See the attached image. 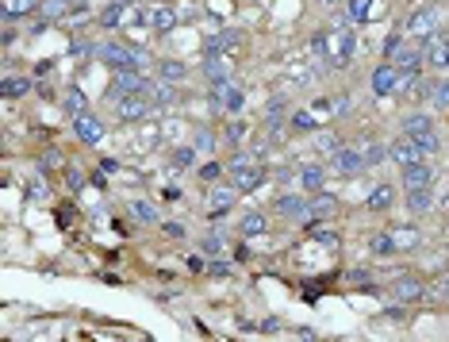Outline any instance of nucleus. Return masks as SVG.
<instances>
[{"mask_svg":"<svg viewBox=\"0 0 449 342\" xmlns=\"http://www.w3.org/2000/svg\"><path fill=\"white\" fill-rule=\"evenodd\" d=\"M223 142H227V146H234V151L246 142V123H242L238 116H231V123L223 127Z\"/></svg>","mask_w":449,"mask_h":342,"instance_id":"nucleus-35","label":"nucleus"},{"mask_svg":"<svg viewBox=\"0 0 449 342\" xmlns=\"http://www.w3.org/2000/svg\"><path fill=\"white\" fill-rule=\"evenodd\" d=\"M208 92H211V104H219V108H223L227 116H242V108H246V89H242V85L234 81V77L208 85Z\"/></svg>","mask_w":449,"mask_h":342,"instance_id":"nucleus-2","label":"nucleus"},{"mask_svg":"<svg viewBox=\"0 0 449 342\" xmlns=\"http://www.w3.org/2000/svg\"><path fill=\"white\" fill-rule=\"evenodd\" d=\"M204 77H208V85L227 81V77H231V62H227L223 54H204Z\"/></svg>","mask_w":449,"mask_h":342,"instance_id":"nucleus-23","label":"nucleus"},{"mask_svg":"<svg viewBox=\"0 0 449 342\" xmlns=\"http://www.w3.org/2000/svg\"><path fill=\"white\" fill-rule=\"evenodd\" d=\"M434 173H438V169H434L426 158L415 162V166H407L403 173H399V181H403V192H407V189H426V185H434Z\"/></svg>","mask_w":449,"mask_h":342,"instance_id":"nucleus-14","label":"nucleus"},{"mask_svg":"<svg viewBox=\"0 0 449 342\" xmlns=\"http://www.w3.org/2000/svg\"><path fill=\"white\" fill-rule=\"evenodd\" d=\"M396 204V185H376L365 196V212H388Z\"/></svg>","mask_w":449,"mask_h":342,"instance_id":"nucleus-22","label":"nucleus"},{"mask_svg":"<svg viewBox=\"0 0 449 342\" xmlns=\"http://www.w3.org/2000/svg\"><path fill=\"white\" fill-rule=\"evenodd\" d=\"M234 39H238V31H219V35H208V42H204V54H223L227 46H234Z\"/></svg>","mask_w":449,"mask_h":342,"instance_id":"nucleus-33","label":"nucleus"},{"mask_svg":"<svg viewBox=\"0 0 449 342\" xmlns=\"http://www.w3.org/2000/svg\"><path fill=\"white\" fill-rule=\"evenodd\" d=\"M403 42H407V39H403V31H391L388 35V39H384V62H391V58H396V51H399V46H403Z\"/></svg>","mask_w":449,"mask_h":342,"instance_id":"nucleus-45","label":"nucleus"},{"mask_svg":"<svg viewBox=\"0 0 449 342\" xmlns=\"http://www.w3.org/2000/svg\"><path fill=\"white\" fill-rule=\"evenodd\" d=\"M50 169H62V154H58V151H46V154H42V173H50Z\"/></svg>","mask_w":449,"mask_h":342,"instance_id":"nucleus-51","label":"nucleus"},{"mask_svg":"<svg viewBox=\"0 0 449 342\" xmlns=\"http://www.w3.org/2000/svg\"><path fill=\"white\" fill-rule=\"evenodd\" d=\"M24 196H27V200H50V185H46V177H42V173H27L24 177Z\"/></svg>","mask_w":449,"mask_h":342,"instance_id":"nucleus-27","label":"nucleus"},{"mask_svg":"<svg viewBox=\"0 0 449 342\" xmlns=\"http://www.w3.org/2000/svg\"><path fill=\"white\" fill-rule=\"evenodd\" d=\"M403 135H411V139H423V135H430V131H438V127H434V116L426 108H419V112H407V116H403Z\"/></svg>","mask_w":449,"mask_h":342,"instance_id":"nucleus-18","label":"nucleus"},{"mask_svg":"<svg viewBox=\"0 0 449 342\" xmlns=\"http://www.w3.org/2000/svg\"><path fill=\"white\" fill-rule=\"evenodd\" d=\"M154 69H158L161 81H173V85H181L184 77H188V66H184V62H177V58H161Z\"/></svg>","mask_w":449,"mask_h":342,"instance_id":"nucleus-30","label":"nucleus"},{"mask_svg":"<svg viewBox=\"0 0 449 342\" xmlns=\"http://www.w3.org/2000/svg\"><path fill=\"white\" fill-rule=\"evenodd\" d=\"M399 85H403V69L396 62H380L373 69V92L376 96H399Z\"/></svg>","mask_w":449,"mask_h":342,"instance_id":"nucleus-9","label":"nucleus"},{"mask_svg":"<svg viewBox=\"0 0 449 342\" xmlns=\"http://www.w3.org/2000/svg\"><path fill=\"white\" fill-rule=\"evenodd\" d=\"M123 12H127V4H108V8H104V16H100V27H108V31H116L119 24H123Z\"/></svg>","mask_w":449,"mask_h":342,"instance_id":"nucleus-37","label":"nucleus"},{"mask_svg":"<svg viewBox=\"0 0 449 342\" xmlns=\"http://www.w3.org/2000/svg\"><path fill=\"white\" fill-rule=\"evenodd\" d=\"M234 196H242L234 185H215V189H211V204H208V219L227 216V212H231V204H234Z\"/></svg>","mask_w":449,"mask_h":342,"instance_id":"nucleus-17","label":"nucleus"},{"mask_svg":"<svg viewBox=\"0 0 449 342\" xmlns=\"http://www.w3.org/2000/svg\"><path fill=\"white\" fill-rule=\"evenodd\" d=\"M150 96L146 92H127V96H116V116H119V123H139V119H146L150 116Z\"/></svg>","mask_w":449,"mask_h":342,"instance_id":"nucleus-4","label":"nucleus"},{"mask_svg":"<svg viewBox=\"0 0 449 342\" xmlns=\"http://www.w3.org/2000/svg\"><path fill=\"white\" fill-rule=\"evenodd\" d=\"M296 181L303 192H319L326 189V166H319V162H303V166L296 169Z\"/></svg>","mask_w":449,"mask_h":342,"instance_id":"nucleus-16","label":"nucleus"},{"mask_svg":"<svg viewBox=\"0 0 449 342\" xmlns=\"http://www.w3.org/2000/svg\"><path fill=\"white\" fill-rule=\"evenodd\" d=\"M346 281H349V284H365L369 292H376V289H373V277H369V269H349Z\"/></svg>","mask_w":449,"mask_h":342,"instance_id":"nucleus-47","label":"nucleus"},{"mask_svg":"<svg viewBox=\"0 0 449 342\" xmlns=\"http://www.w3.org/2000/svg\"><path fill=\"white\" fill-rule=\"evenodd\" d=\"M349 108H353V104H349V96H346V92H342V96H334V101H331V116H346Z\"/></svg>","mask_w":449,"mask_h":342,"instance_id":"nucleus-49","label":"nucleus"},{"mask_svg":"<svg viewBox=\"0 0 449 342\" xmlns=\"http://www.w3.org/2000/svg\"><path fill=\"white\" fill-rule=\"evenodd\" d=\"M308 234H311L315 242H323V246H338V231H326L323 223H311V227H308Z\"/></svg>","mask_w":449,"mask_h":342,"instance_id":"nucleus-41","label":"nucleus"},{"mask_svg":"<svg viewBox=\"0 0 449 342\" xmlns=\"http://www.w3.org/2000/svg\"><path fill=\"white\" fill-rule=\"evenodd\" d=\"M388 158L396 162L399 169H407V166H415V162H423V158H426V151L419 146L415 139H411V135H399V139L388 146Z\"/></svg>","mask_w":449,"mask_h":342,"instance_id":"nucleus-10","label":"nucleus"},{"mask_svg":"<svg viewBox=\"0 0 449 342\" xmlns=\"http://www.w3.org/2000/svg\"><path fill=\"white\" fill-rule=\"evenodd\" d=\"M12 42H16V27L4 24V46H12Z\"/></svg>","mask_w":449,"mask_h":342,"instance_id":"nucleus-56","label":"nucleus"},{"mask_svg":"<svg viewBox=\"0 0 449 342\" xmlns=\"http://www.w3.org/2000/svg\"><path fill=\"white\" fill-rule=\"evenodd\" d=\"M161 200H169V204H173V200H181V189H177V185H169V189H166V196H161Z\"/></svg>","mask_w":449,"mask_h":342,"instance_id":"nucleus-55","label":"nucleus"},{"mask_svg":"<svg viewBox=\"0 0 449 342\" xmlns=\"http://www.w3.org/2000/svg\"><path fill=\"white\" fill-rule=\"evenodd\" d=\"M369 8H373V0H346V12H342V16H346V24L361 27L369 16H373Z\"/></svg>","mask_w":449,"mask_h":342,"instance_id":"nucleus-32","label":"nucleus"},{"mask_svg":"<svg viewBox=\"0 0 449 342\" xmlns=\"http://www.w3.org/2000/svg\"><path fill=\"white\" fill-rule=\"evenodd\" d=\"M208 273L211 277H227V273H231V266H227V262H208Z\"/></svg>","mask_w":449,"mask_h":342,"instance_id":"nucleus-53","label":"nucleus"},{"mask_svg":"<svg viewBox=\"0 0 449 342\" xmlns=\"http://www.w3.org/2000/svg\"><path fill=\"white\" fill-rule=\"evenodd\" d=\"M112 96H127V92H150V74H142V69H131V66H123V69H112Z\"/></svg>","mask_w":449,"mask_h":342,"instance_id":"nucleus-5","label":"nucleus"},{"mask_svg":"<svg viewBox=\"0 0 449 342\" xmlns=\"http://www.w3.org/2000/svg\"><path fill=\"white\" fill-rule=\"evenodd\" d=\"M188 269H192V273H204V269H208V262H204V254H192V258H188Z\"/></svg>","mask_w":449,"mask_h":342,"instance_id":"nucleus-54","label":"nucleus"},{"mask_svg":"<svg viewBox=\"0 0 449 342\" xmlns=\"http://www.w3.org/2000/svg\"><path fill=\"white\" fill-rule=\"evenodd\" d=\"M131 216L139 219L142 227H150V223H161V212H158V204H154V200H139V196H134V200H131Z\"/></svg>","mask_w":449,"mask_h":342,"instance_id":"nucleus-28","label":"nucleus"},{"mask_svg":"<svg viewBox=\"0 0 449 342\" xmlns=\"http://www.w3.org/2000/svg\"><path fill=\"white\" fill-rule=\"evenodd\" d=\"M331 169H334V173H342V177L361 173V169H369L365 166V151H361V146H349V142H342L338 151L331 154Z\"/></svg>","mask_w":449,"mask_h":342,"instance_id":"nucleus-6","label":"nucleus"},{"mask_svg":"<svg viewBox=\"0 0 449 342\" xmlns=\"http://www.w3.org/2000/svg\"><path fill=\"white\" fill-rule=\"evenodd\" d=\"M62 112H66L69 119L81 116V112H89V96H85L77 85H73V89H66V92H62Z\"/></svg>","mask_w":449,"mask_h":342,"instance_id":"nucleus-26","label":"nucleus"},{"mask_svg":"<svg viewBox=\"0 0 449 342\" xmlns=\"http://www.w3.org/2000/svg\"><path fill=\"white\" fill-rule=\"evenodd\" d=\"M150 66H154V58L146 54V46L131 42V69H142V74H150Z\"/></svg>","mask_w":449,"mask_h":342,"instance_id":"nucleus-39","label":"nucleus"},{"mask_svg":"<svg viewBox=\"0 0 449 342\" xmlns=\"http://www.w3.org/2000/svg\"><path fill=\"white\" fill-rule=\"evenodd\" d=\"M173 24H177L173 8H154V27H158V31H173Z\"/></svg>","mask_w":449,"mask_h":342,"instance_id":"nucleus-43","label":"nucleus"},{"mask_svg":"<svg viewBox=\"0 0 449 342\" xmlns=\"http://www.w3.org/2000/svg\"><path fill=\"white\" fill-rule=\"evenodd\" d=\"M192 158H196V146H177V151H173V166L177 169H188Z\"/></svg>","mask_w":449,"mask_h":342,"instance_id":"nucleus-46","label":"nucleus"},{"mask_svg":"<svg viewBox=\"0 0 449 342\" xmlns=\"http://www.w3.org/2000/svg\"><path fill=\"white\" fill-rule=\"evenodd\" d=\"M223 173H227V166H223V162H215V158H208V162H200V166H196V177L204 185H215Z\"/></svg>","mask_w":449,"mask_h":342,"instance_id":"nucleus-34","label":"nucleus"},{"mask_svg":"<svg viewBox=\"0 0 449 342\" xmlns=\"http://www.w3.org/2000/svg\"><path fill=\"white\" fill-rule=\"evenodd\" d=\"M161 231H166L169 239H184V234H188V231H184V223H181V219H166V223H161Z\"/></svg>","mask_w":449,"mask_h":342,"instance_id":"nucleus-48","label":"nucleus"},{"mask_svg":"<svg viewBox=\"0 0 449 342\" xmlns=\"http://www.w3.org/2000/svg\"><path fill=\"white\" fill-rule=\"evenodd\" d=\"M315 135H319V151H326V154H334L342 146V139H331L326 131H315Z\"/></svg>","mask_w":449,"mask_h":342,"instance_id":"nucleus-50","label":"nucleus"},{"mask_svg":"<svg viewBox=\"0 0 449 342\" xmlns=\"http://www.w3.org/2000/svg\"><path fill=\"white\" fill-rule=\"evenodd\" d=\"M426 66H430L434 74H446L449 69V35L446 31L426 39Z\"/></svg>","mask_w":449,"mask_h":342,"instance_id":"nucleus-13","label":"nucleus"},{"mask_svg":"<svg viewBox=\"0 0 449 342\" xmlns=\"http://www.w3.org/2000/svg\"><path fill=\"white\" fill-rule=\"evenodd\" d=\"M426 300H449V273L426 284Z\"/></svg>","mask_w":449,"mask_h":342,"instance_id":"nucleus-40","label":"nucleus"},{"mask_svg":"<svg viewBox=\"0 0 449 342\" xmlns=\"http://www.w3.org/2000/svg\"><path fill=\"white\" fill-rule=\"evenodd\" d=\"M0 92H4V101H24L27 92H31V77H16V74H8L4 81H0Z\"/></svg>","mask_w":449,"mask_h":342,"instance_id":"nucleus-24","label":"nucleus"},{"mask_svg":"<svg viewBox=\"0 0 449 342\" xmlns=\"http://www.w3.org/2000/svg\"><path fill=\"white\" fill-rule=\"evenodd\" d=\"M407 212L411 216H426V212H434V185H426V189H407Z\"/></svg>","mask_w":449,"mask_h":342,"instance_id":"nucleus-20","label":"nucleus"},{"mask_svg":"<svg viewBox=\"0 0 449 342\" xmlns=\"http://www.w3.org/2000/svg\"><path fill=\"white\" fill-rule=\"evenodd\" d=\"M204 254H211V258H223V254H227V242H223V234H219V231H211L208 239H204Z\"/></svg>","mask_w":449,"mask_h":342,"instance_id":"nucleus-42","label":"nucleus"},{"mask_svg":"<svg viewBox=\"0 0 449 342\" xmlns=\"http://www.w3.org/2000/svg\"><path fill=\"white\" fill-rule=\"evenodd\" d=\"M238 231H242V239H261V234L269 231V216L265 212H242Z\"/></svg>","mask_w":449,"mask_h":342,"instance_id":"nucleus-19","label":"nucleus"},{"mask_svg":"<svg viewBox=\"0 0 449 342\" xmlns=\"http://www.w3.org/2000/svg\"><path fill=\"white\" fill-rule=\"evenodd\" d=\"M27 16H39V0H4V24H19Z\"/></svg>","mask_w":449,"mask_h":342,"instance_id":"nucleus-21","label":"nucleus"},{"mask_svg":"<svg viewBox=\"0 0 449 342\" xmlns=\"http://www.w3.org/2000/svg\"><path fill=\"white\" fill-rule=\"evenodd\" d=\"M196 151H204V154H215V146H219V139H215V131H196V142H192Z\"/></svg>","mask_w":449,"mask_h":342,"instance_id":"nucleus-44","label":"nucleus"},{"mask_svg":"<svg viewBox=\"0 0 449 342\" xmlns=\"http://www.w3.org/2000/svg\"><path fill=\"white\" fill-rule=\"evenodd\" d=\"M319 123H323V119H319L315 112H292V127H296V131H319Z\"/></svg>","mask_w":449,"mask_h":342,"instance_id":"nucleus-38","label":"nucleus"},{"mask_svg":"<svg viewBox=\"0 0 449 342\" xmlns=\"http://www.w3.org/2000/svg\"><path fill=\"white\" fill-rule=\"evenodd\" d=\"M361 151H365V166H369V169H373V166H380V162L388 158V146H384V142H373V139H369V142H361Z\"/></svg>","mask_w":449,"mask_h":342,"instance_id":"nucleus-36","label":"nucleus"},{"mask_svg":"<svg viewBox=\"0 0 449 342\" xmlns=\"http://www.w3.org/2000/svg\"><path fill=\"white\" fill-rule=\"evenodd\" d=\"M273 216L292 219V223H303V219H308V192H281L273 200Z\"/></svg>","mask_w":449,"mask_h":342,"instance_id":"nucleus-8","label":"nucleus"},{"mask_svg":"<svg viewBox=\"0 0 449 342\" xmlns=\"http://www.w3.org/2000/svg\"><path fill=\"white\" fill-rule=\"evenodd\" d=\"M388 292H391V300H396V304H407V308H411V304L426 300V281L419 273H399L396 281H391Z\"/></svg>","mask_w":449,"mask_h":342,"instance_id":"nucleus-3","label":"nucleus"},{"mask_svg":"<svg viewBox=\"0 0 449 342\" xmlns=\"http://www.w3.org/2000/svg\"><path fill=\"white\" fill-rule=\"evenodd\" d=\"M334 212H338V196H331L326 189L308 192V219H303V231H308L311 223H326V219H334Z\"/></svg>","mask_w":449,"mask_h":342,"instance_id":"nucleus-7","label":"nucleus"},{"mask_svg":"<svg viewBox=\"0 0 449 342\" xmlns=\"http://www.w3.org/2000/svg\"><path fill=\"white\" fill-rule=\"evenodd\" d=\"M319 4H323V8H334V4H346V0H319Z\"/></svg>","mask_w":449,"mask_h":342,"instance_id":"nucleus-58","label":"nucleus"},{"mask_svg":"<svg viewBox=\"0 0 449 342\" xmlns=\"http://www.w3.org/2000/svg\"><path fill=\"white\" fill-rule=\"evenodd\" d=\"M388 319H391V323H403V319H407V304H396V308H388Z\"/></svg>","mask_w":449,"mask_h":342,"instance_id":"nucleus-52","label":"nucleus"},{"mask_svg":"<svg viewBox=\"0 0 449 342\" xmlns=\"http://www.w3.org/2000/svg\"><path fill=\"white\" fill-rule=\"evenodd\" d=\"M227 177H231V185L242 192V196H249V192H258L261 185H265V166H261L249 151H238L231 162H227Z\"/></svg>","mask_w":449,"mask_h":342,"instance_id":"nucleus-1","label":"nucleus"},{"mask_svg":"<svg viewBox=\"0 0 449 342\" xmlns=\"http://www.w3.org/2000/svg\"><path fill=\"white\" fill-rule=\"evenodd\" d=\"M66 181L73 185V189H81V173H77V169H66Z\"/></svg>","mask_w":449,"mask_h":342,"instance_id":"nucleus-57","label":"nucleus"},{"mask_svg":"<svg viewBox=\"0 0 449 342\" xmlns=\"http://www.w3.org/2000/svg\"><path fill=\"white\" fill-rule=\"evenodd\" d=\"M369 250H373L376 258H391V254L399 250V242H396V234H391V231H380V234L369 239Z\"/></svg>","mask_w":449,"mask_h":342,"instance_id":"nucleus-31","label":"nucleus"},{"mask_svg":"<svg viewBox=\"0 0 449 342\" xmlns=\"http://www.w3.org/2000/svg\"><path fill=\"white\" fill-rule=\"evenodd\" d=\"M96 58L104 62L108 69H123V66H131V42H104V46H96Z\"/></svg>","mask_w":449,"mask_h":342,"instance_id":"nucleus-15","label":"nucleus"},{"mask_svg":"<svg viewBox=\"0 0 449 342\" xmlns=\"http://www.w3.org/2000/svg\"><path fill=\"white\" fill-rule=\"evenodd\" d=\"M146 96H150V104H158V108H169V104L177 101V85H173V81H161V77H158V81L150 85Z\"/></svg>","mask_w":449,"mask_h":342,"instance_id":"nucleus-25","label":"nucleus"},{"mask_svg":"<svg viewBox=\"0 0 449 342\" xmlns=\"http://www.w3.org/2000/svg\"><path fill=\"white\" fill-rule=\"evenodd\" d=\"M69 8H73V0H39V16H42V24H54V19L69 16Z\"/></svg>","mask_w":449,"mask_h":342,"instance_id":"nucleus-29","label":"nucleus"},{"mask_svg":"<svg viewBox=\"0 0 449 342\" xmlns=\"http://www.w3.org/2000/svg\"><path fill=\"white\" fill-rule=\"evenodd\" d=\"M407 35H415V39H430V35H438V8L419 4V8L407 16Z\"/></svg>","mask_w":449,"mask_h":342,"instance_id":"nucleus-11","label":"nucleus"},{"mask_svg":"<svg viewBox=\"0 0 449 342\" xmlns=\"http://www.w3.org/2000/svg\"><path fill=\"white\" fill-rule=\"evenodd\" d=\"M73 135L81 146H100L104 142V123L92 112H81V116H73Z\"/></svg>","mask_w":449,"mask_h":342,"instance_id":"nucleus-12","label":"nucleus"}]
</instances>
